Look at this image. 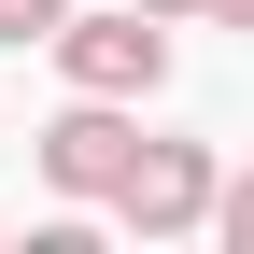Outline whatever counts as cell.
<instances>
[{"mask_svg":"<svg viewBox=\"0 0 254 254\" xmlns=\"http://www.w3.org/2000/svg\"><path fill=\"white\" fill-rule=\"evenodd\" d=\"M212 184H226V155H212V141L141 127V141H127V170H113V198H99V226H127V240H198Z\"/></svg>","mask_w":254,"mask_h":254,"instance_id":"cell-1","label":"cell"},{"mask_svg":"<svg viewBox=\"0 0 254 254\" xmlns=\"http://www.w3.org/2000/svg\"><path fill=\"white\" fill-rule=\"evenodd\" d=\"M43 57L71 71V99H155V85H170V14H141V0H113V14H57Z\"/></svg>","mask_w":254,"mask_h":254,"instance_id":"cell-2","label":"cell"},{"mask_svg":"<svg viewBox=\"0 0 254 254\" xmlns=\"http://www.w3.org/2000/svg\"><path fill=\"white\" fill-rule=\"evenodd\" d=\"M127 141H141V99H71V113H43L28 155H43V184H57L71 212H99L113 170H127Z\"/></svg>","mask_w":254,"mask_h":254,"instance_id":"cell-3","label":"cell"},{"mask_svg":"<svg viewBox=\"0 0 254 254\" xmlns=\"http://www.w3.org/2000/svg\"><path fill=\"white\" fill-rule=\"evenodd\" d=\"M57 14H71V0H0V43H14V57H28V43H43V28H57Z\"/></svg>","mask_w":254,"mask_h":254,"instance_id":"cell-4","label":"cell"},{"mask_svg":"<svg viewBox=\"0 0 254 254\" xmlns=\"http://www.w3.org/2000/svg\"><path fill=\"white\" fill-rule=\"evenodd\" d=\"M141 14H170V28H184V14H198V0H141Z\"/></svg>","mask_w":254,"mask_h":254,"instance_id":"cell-5","label":"cell"}]
</instances>
